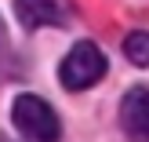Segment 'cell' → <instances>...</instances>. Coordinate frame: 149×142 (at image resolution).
I'll return each instance as SVG.
<instances>
[{
	"label": "cell",
	"instance_id": "6da1fadb",
	"mask_svg": "<svg viewBox=\"0 0 149 142\" xmlns=\"http://www.w3.org/2000/svg\"><path fill=\"white\" fill-rule=\"evenodd\" d=\"M11 120H15V128H18L29 142H58L62 139L58 113L44 99H36V95H18V99H15Z\"/></svg>",
	"mask_w": 149,
	"mask_h": 142
},
{
	"label": "cell",
	"instance_id": "7a4b0ae2",
	"mask_svg": "<svg viewBox=\"0 0 149 142\" xmlns=\"http://www.w3.org/2000/svg\"><path fill=\"white\" fill-rule=\"evenodd\" d=\"M102 77H106V55H102L91 40L73 44L69 55L58 66V80H62V87H69V91H84V87L98 84Z\"/></svg>",
	"mask_w": 149,
	"mask_h": 142
},
{
	"label": "cell",
	"instance_id": "3957f363",
	"mask_svg": "<svg viewBox=\"0 0 149 142\" xmlns=\"http://www.w3.org/2000/svg\"><path fill=\"white\" fill-rule=\"evenodd\" d=\"M120 128L131 142H149V87H131L120 99Z\"/></svg>",
	"mask_w": 149,
	"mask_h": 142
},
{
	"label": "cell",
	"instance_id": "277c9868",
	"mask_svg": "<svg viewBox=\"0 0 149 142\" xmlns=\"http://www.w3.org/2000/svg\"><path fill=\"white\" fill-rule=\"evenodd\" d=\"M15 15H18L22 29H40V26H62L65 11L58 0H15Z\"/></svg>",
	"mask_w": 149,
	"mask_h": 142
},
{
	"label": "cell",
	"instance_id": "5b68a950",
	"mask_svg": "<svg viewBox=\"0 0 149 142\" xmlns=\"http://www.w3.org/2000/svg\"><path fill=\"white\" fill-rule=\"evenodd\" d=\"M124 55H127V62L138 66V69L149 66V33H146V29L127 33V40H124Z\"/></svg>",
	"mask_w": 149,
	"mask_h": 142
}]
</instances>
